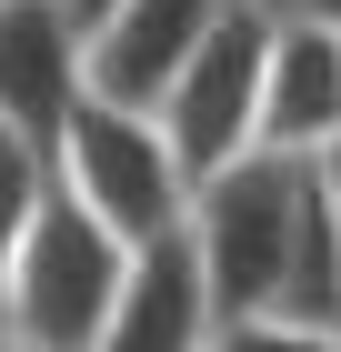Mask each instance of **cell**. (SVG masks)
<instances>
[{
    "mask_svg": "<svg viewBox=\"0 0 341 352\" xmlns=\"http://www.w3.org/2000/svg\"><path fill=\"white\" fill-rule=\"evenodd\" d=\"M311 201H321V162H301V151H241V162H221L191 191V242L211 262L221 322L281 312L301 232H311Z\"/></svg>",
    "mask_w": 341,
    "mask_h": 352,
    "instance_id": "obj_1",
    "label": "cell"
},
{
    "mask_svg": "<svg viewBox=\"0 0 341 352\" xmlns=\"http://www.w3.org/2000/svg\"><path fill=\"white\" fill-rule=\"evenodd\" d=\"M131 252L141 242H121V232L51 171L21 252H10L0 332H21L30 352H101V322H110V302H121V282H131Z\"/></svg>",
    "mask_w": 341,
    "mask_h": 352,
    "instance_id": "obj_2",
    "label": "cell"
},
{
    "mask_svg": "<svg viewBox=\"0 0 341 352\" xmlns=\"http://www.w3.org/2000/svg\"><path fill=\"white\" fill-rule=\"evenodd\" d=\"M51 171L121 232V242L181 232V221H191V191H201V171L181 162V141L161 131V111L110 101V91H80V111L60 121V141H51Z\"/></svg>",
    "mask_w": 341,
    "mask_h": 352,
    "instance_id": "obj_3",
    "label": "cell"
},
{
    "mask_svg": "<svg viewBox=\"0 0 341 352\" xmlns=\"http://www.w3.org/2000/svg\"><path fill=\"white\" fill-rule=\"evenodd\" d=\"M261 81H271V0H231L221 30L161 91V131L181 141V162L201 182L221 162H241V151H261Z\"/></svg>",
    "mask_w": 341,
    "mask_h": 352,
    "instance_id": "obj_4",
    "label": "cell"
},
{
    "mask_svg": "<svg viewBox=\"0 0 341 352\" xmlns=\"http://www.w3.org/2000/svg\"><path fill=\"white\" fill-rule=\"evenodd\" d=\"M80 91H91V21L71 0H0V121L51 151Z\"/></svg>",
    "mask_w": 341,
    "mask_h": 352,
    "instance_id": "obj_5",
    "label": "cell"
},
{
    "mask_svg": "<svg viewBox=\"0 0 341 352\" xmlns=\"http://www.w3.org/2000/svg\"><path fill=\"white\" fill-rule=\"evenodd\" d=\"M101 352H221V292H211L191 221L131 252V282L101 322Z\"/></svg>",
    "mask_w": 341,
    "mask_h": 352,
    "instance_id": "obj_6",
    "label": "cell"
},
{
    "mask_svg": "<svg viewBox=\"0 0 341 352\" xmlns=\"http://www.w3.org/2000/svg\"><path fill=\"white\" fill-rule=\"evenodd\" d=\"M221 10H231V0H121V10L91 30V91L161 111V91L181 81V60L221 30Z\"/></svg>",
    "mask_w": 341,
    "mask_h": 352,
    "instance_id": "obj_7",
    "label": "cell"
},
{
    "mask_svg": "<svg viewBox=\"0 0 341 352\" xmlns=\"http://www.w3.org/2000/svg\"><path fill=\"white\" fill-rule=\"evenodd\" d=\"M261 151H341V30L271 10V81H261Z\"/></svg>",
    "mask_w": 341,
    "mask_h": 352,
    "instance_id": "obj_8",
    "label": "cell"
},
{
    "mask_svg": "<svg viewBox=\"0 0 341 352\" xmlns=\"http://www.w3.org/2000/svg\"><path fill=\"white\" fill-rule=\"evenodd\" d=\"M40 191H51V151H40L30 131L0 121V292H10V252H21L30 212H40Z\"/></svg>",
    "mask_w": 341,
    "mask_h": 352,
    "instance_id": "obj_9",
    "label": "cell"
},
{
    "mask_svg": "<svg viewBox=\"0 0 341 352\" xmlns=\"http://www.w3.org/2000/svg\"><path fill=\"white\" fill-rule=\"evenodd\" d=\"M221 352H341V322H281V312H251V322H221Z\"/></svg>",
    "mask_w": 341,
    "mask_h": 352,
    "instance_id": "obj_10",
    "label": "cell"
},
{
    "mask_svg": "<svg viewBox=\"0 0 341 352\" xmlns=\"http://www.w3.org/2000/svg\"><path fill=\"white\" fill-rule=\"evenodd\" d=\"M271 10H291V21H321V30H341V0H271Z\"/></svg>",
    "mask_w": 341,
    "mask_h": 352,
    "instance_id": "obj_11",
    "label": "cell"
},
{
    "mask_svg": "<svg viewBox=\"0 0 341 352\" xmlns=\"http://www.w3.org/2000/svg\"><path fill=\"white\" fill-rule=\"evenodd\" d=\"M71 10H80V21H91V30H101V21H110V10H121V0H71Z\"/></svg>",
    "mask_w": 341,
    "mask_h": 352,
    "instance_id": "obj_12",
    "label": "cell"
},
{
    "mask_svg": "<svg viewBox=\"0 0 341 352\" xmlns=\"http://www.w3.org/2000/svg\"><path fill=\"white\" fill-rule=\"evenodd\" d=\"M321 171H331V212H341V151H321Z\"/></svg>",
    "mask_w": 341,
    "mask_h": 352,
    "instance_id": "obj_13",
    "label": "cell"
},
{
    "mask_svg": "<svg viewBox=\"0 0 341 352\" xmlns=\"http://www.w3.org/2000/svg\"><path fill=\"white\" fill-rule=\"evenodd\" d=\"M0 352H30V342H21V332H0Z\"/></svg>",
    "mask_w": 341,
    "mask_h": 352,
    "instance_id": "obj_14",
    "label": "cell"
}]
</instances>
